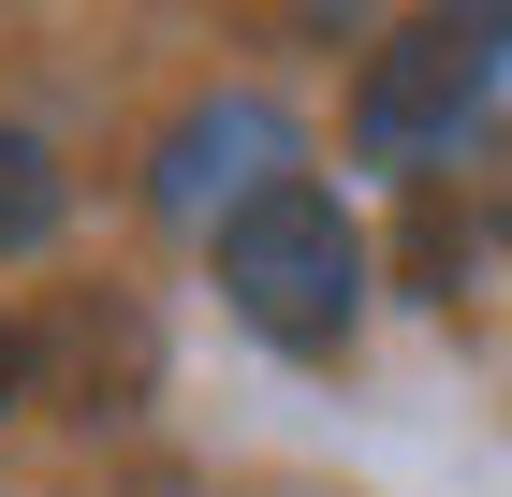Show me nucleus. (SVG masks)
Here are the masks:
<instances>
[{
	"mask_svg": "<svg viewBox=\"0 0 512 497\" xmlns=\"http://www.w3.org/2000/svg\"><path fill=\"white\" fill-rule=\"evenodd\" d=\"M410 278H425L439 307H454V278H469V220H454V205H439V191L410 205Z\"/></svg>",
	"mask_w": 512,
	"mask_h": 497,
	"instance_id": "5",
	"label": "nucleus"
},
{
	"mask_svg": "<svg viewBox=\"0 0 512 497\" xmlns=\"http://www.w3.org/2000/svg\"><path fill=\"white\" fill-rule=\"evenodd\" d=\"M498 74H512V15H410L352 88V161H381V176L454 161V132L498 103Z\"/></svg>",
	"mask_w": 512,
	"mask_h": 497,
	"instance_id": "2",
	"label": "nucleus"
},
{
	"mask_svg": "<svg viewBox=\"0 0 512 497\" xmlns=\"http://www.w3.org/2000/svg\"><path fill=\"white\" fill-rule=\"evenodd\" d=\"M205 249H220V293H235V322L264 351H293V366H337V351H352V322H366V234H352V205L322 191V176L264 191L249 220L205 234Z\"/></svg>",
	"mask_w": 512,
	"mask_h": 497,
	"instance_id": "1",
	"label": "nucleus"
},
{
	"mask_svg": "<svg viewBox=\"0 0 512 497\" xmlns=\"http://www.w3.org/2000/svg\"><path fill=\"white\" fill-rule=\"evenodd\" d=\"M293 176H308V132H293V103H264V88H205V103L147 147V205L191 220V234L249 220V205L293 191Z\"/></svg>",
	"mask_w": 512,
	"mask_h": 497,
	"instance_id": "3",
	"label": "nucleus"
},
{
	"mask_svg": "<svg viewBox=\"0 0 512 497\" xmlns=\"http://www.w3.org/2000/svg\"><path fill=\"white\" fill-rule=\"evenodd\" d=\"M483 234L512 249V147H498V176H483Z\"/></svg>",
	"mask_w": 512,
	"mask_h": 497,
	"instance_id": "6",
	"label": "nucleus"
},
{
	"mask_svg": "<svg viewBox=\"0 0 512 497\" xmlns=\"http://www.w3.org/2000/svg\"><path fill=\"white\" fill-rule=\"evenodd\" d=\"M59 220H74V176H59V147L0 117V264H30V249H44Z\"/></svg>",
	"mask_w": 512,
	"mask_h": 497,
	"instance_id": "4",
	"label": "nucleus"
},
{
	"mask_svg": "<svg viewBox=\"0 0 512 497\" xmlns=\"http://www.w3.org/2000/svg\"><path fill=\"white\" fill-rule=\"evenodd\" d=\"M15 395H30V337L0 322V410H15Z\"/></svg>",
	"mask_w": 512,
	"mask_h": 497,
	"instance_id": "7",
	"label": "nucleus"
}]
</instances>
